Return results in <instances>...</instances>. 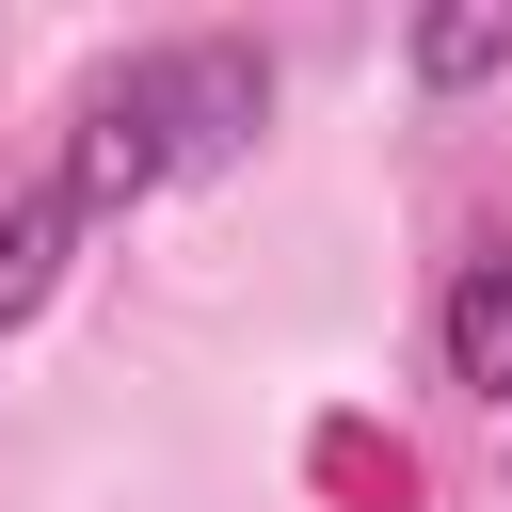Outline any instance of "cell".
Returning a JSON list of instances; mask_svg holds the SVG:
<instances>
[{"label":"cell","instance_id":"obj_4","mask_svg":"<svg viewBox=\"0 0 512 512\" xmlns=\"http://www.w3.org/2000/svg\"><path fill=\"white\" fill-rule=\"evenodd\" d=\"M400 64H416V96H464V80H496V64H512V0L416 16V32H400Z\"/></svg>","mask_w":512,"mask_h":512},{"label":"cell","instance_id":"obj_3","mask_svg":"<svg viewBox=\"0 0 512 512\" xmlns=\"http://www.w3.org/2000/svg\"><path fill=\"white\" fill-rule=\"evenodd\" d=\"M64 256H80V208H64L48 176H32V192L0 208V336H16V320H32L48 288H64Z\"/></svg>","mask_w":512,"mask_h":512},{"label":"cell","instance_id":"obj_1","mask_svg":"<svg viewBox=\"0 0 512 512\" xmlns=\"http://www.w3.org/2000/svg\"><path fill=\"white\" fill-rule=\"evenodd\" d=\"M256 128H272V48H256V32H176V48H128V64L80 96V128H64L48 192H64V208H80V240H96V224H128L144 192L224 176Z\"/></svg>","mask_w":512,"mask_h":512},{"label":"cell","instance_id":"obj_2","mask_svg":"<svg viewBox=\"0 0 512 512\" xmlns=\"http://www.w3.org/2000/svg\"><path fill=\"white\" fill-rule=\"evenodd\" d=\"M432 352H448V384H464V400H512V240H464V256H448Z\"/></svg>","mask_w":512,"mask_h":512}]
</instances>
